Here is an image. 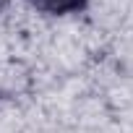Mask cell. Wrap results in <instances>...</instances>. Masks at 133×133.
Returning <instances> with one entry per match:
<instances>
[{"label": "cell", "instance_id": "cell-1", "mask_svg": "<svg viewBox=\"0 0 133 133\" xmlns=\"http://www.w3.org/2000/svg\"><path fill=\"white\" fill-rule=\"evenodd\" d=\"M31 3L47 13H71V11L84 8L86 0H31Z\"/></svg>", "mask_w": 133, "mask_h": 133}]
</instances>
